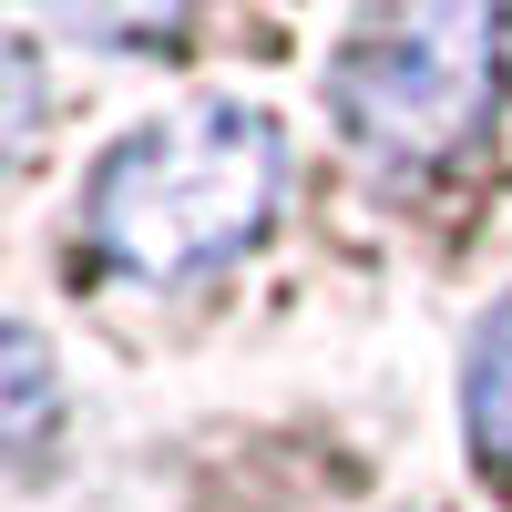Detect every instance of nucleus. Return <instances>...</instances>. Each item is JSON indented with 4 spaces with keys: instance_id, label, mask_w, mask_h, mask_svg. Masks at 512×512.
Here are the masks:
<instances>
[{
    "instance_id": "nucleus-4",
    "label": "nucleus",
    "mask_w": 512,
    "mask_h": 512,
    "mask_svg": "<svg viewBox=\"0 0 512 512\" xmlns=\"http://www.w3.org/2000/svg\"><path fill=\"white\" fill-rule=\"evenodd\" d=\"M461 431L492 472H512V297H492V318L472 328V359H461Z\"/></svg>"
},
{
    "instance_id": "nucleus-2",
    "label": "nucleus",
    "mask_w": 512,
    "mask_h": 512,
    "mask_svg": "<svg viewBox=\"0 0 512 512\" xmlns=\"http://www.w3.org/2000/svg\"><path fill=\"white\" fill-rule=\"evenodd\" d=\"M502 93V21L492 11H379L338 41L328 113L369 164H441L482 134Z\"/></svg>"
},
{
    "instance_id": "nucleus-3",
    "label": "nucleus",
    "mask_w": 512,
    "mask_h": 512,
    "mask_svg": "<svg viewBox=\"0 0 512 512\" xmlns=\"http://www.w3.org/2000/svg\"><path fill=\"white\" fill-rule=\"evenodd\" d=\"M52 431H62V369L21 318H0V472L31 461Z\"/></svg>"
},
{
    "instance_id": "nucleus-5",
    "label": "nucleus",
    "mask_w": 512,
    "mask_h": 512,
    "mask_svg": "<svg viewBox=\"0 0 512 512\" xmlns=\"http://www.w3.org/2000/svg\"><path fill=\"white\" fill-rule=\"evenodd\" d=\"M41 144V62L21 31H0V175Z\"/></svg>"
},
{
    "instance_id": "nucleus-1",
    "label": "nucleus",
    "mask_w": 512,
    "mask_h": 512,
    "mask_svg": "<svg viewBox=\"0 0 512 512\" xmlns=\"http://www.w3.org/2000/svg\"><path fill=\"white\" fill-rule=\"evenodd\" d=\"M277 195H287V134L256 103H175L134 123L103 164H93V195H82V236H93L103 267L144 277V287H175L246 256L256 236L277 226Z\"/></svg>"
}]
</instances>
